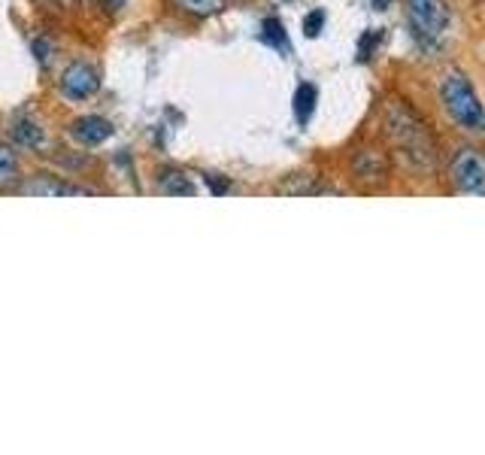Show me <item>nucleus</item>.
<instances>
[{"label":"nucleus","instance_id":"423d86ee","mask_svg":"<svg viewBox=\"0 0 485 455\" xmlns=\"http://www.w3.org/2000/svg\"><path fill=\"white\" fill-rule=\"evenodd\" d=\"M352 173H355V180L361 182H386L389 176V161L382 152L376 149H358L355 156H352Z\"/></svg>","mask_w":485,"mask_h":455},{"label":"nucleus","instance_id":"20e7f679","mask_svg":"<svg viewBox=\"0 0 485 455\" xmlns=\"http://www.w3.org/2000/svg\"><path fill=\"white\" fill-rule=\"evenodd\" d=\"M452 182L464 195H485V156L473 146H464L452 161Z\"/></svg>","mask_w":485,"mask_h":455},{"label":"nucleus","instance_id":"6e6552de","mask_svg":"<svg viewBox=\"0 0 485 455\" xmlns=\"http://www.w3.org/2000/svg\"><path fill=\"white\" fill-rule=\"evenodd\" d=\"M30 195H49V198H76V195H88L86 189L79 185H71V182H61L55 176H37L34 182L28 185Z\"/></svg>","mask_w":485,"mask_h":455},{"label":"nucleus","instance_id":"1a4fd4ad","mask_svg":"<svg viewBox=\"0 0 485 455\" xmlns=\"http://www.w3.org/2000/svg\"><path fill=\"white\" fill-rule=\"evenodd\" d=\"M315 110V86H297L295 91V115H297V122L300 125H306L310 122V115Z\"/></svg>","mask_w":485,"mask_h":455},{"label":"nucleus","instance_id":"f257e3e1","mask_svg":"<svg viewBox=\"0 0 485 455\" xmlns=\"http://www.w3.org/2000/svg\"><path fill=\"white\" fill-rule=\"evenodd\" d=\"M386 131L400 149V156L410 161L413 167L431 171L434 167V140H431V131L419 113L413 110L406 100H391L386 110Z\"/></svg>","mask_w":485,"mask_h":455},{"label":"nucleus","instance_id":"2eb2a0df","mask_svg":"<svg viewBox=\"0 0 485 455\" xmlns=\"http://www.w3.org/2000/svg\"><path fill=\"white\" fill-rule=\"evenodd\" d=\"M15 171H19V164H15V158H13V152H6V149H0V185L4 182H10Z\"/></svg>","mask_w":485,"mask_h":455},{"label":"nucleus","instance_id":"dca6fc26","mask_svg":"<svg viewBox=\"0 0 485 455\" xmlns=\"http://www.w3.org/2000/svg\"><path fill=\"white\" fill-rule=\"evenodd\" d=\"M206 182H210V189L215 191V195H225L228 191V182H219V180H213V176H206Z\"/></svg>","mask_w":485,"mask_h":455},{"label":"nucleus","instance_id":"39448f33","mask_svg":"<svg viewBox=\"0 0 485 455\" xmlns=\"http://www.w3.org/2000/svg\"><path fill=\"white\" fill-rule=\"evenodd\" d=\"M97 88H100L97 71L88 64H82V61H76V64H71L64 73H61V91L73 100H86L95 95Z\"/></svg>","mask_w":485,"mask_h":455},{"label":"nucleus","instance_id":"7ed1b4c3","mask_svg":"<svg viewBox=\"0 0 485 455\" xmlns=\"http://www.w3.org/2000/svg\"><path fill=\"white\" fill-rule=\"evenodd\" d=\"M406 21H410L413 37L425 49H434L449 30L452 13L446 0H406Z\"/></svg>","mask_w":485,"mask_h":455},{"label":"nucleus","instance_id":"ddd939ff","mask_svg":"<svg viewBox=\"0 0 485 455\" xmlns=\"http://www.w3.org/2000/svg\"><path fill=\"white\" fill-rule=\"evenodd\" d=\"M186 13H195V15H215L225 10V0H176Z\"/></svg>","mask_w":485,"mask_h":455},{"label":"nucleus","instance_id":"f8f14e48","mask_svg":"<svg viewBox=\"0 0 485 455\" xmlns=\"http://www.w3.org/2000/svg\"><path fill=\"white\" fill-rule=\"evenodd\" d=\"M158 182H161V189H164L167 195H195V185H191L180 171H164Z\"/></svg>","mask_w":485,"mask_h":455},{"label":"nucleus","instance_id":"a211bd4d","mask_svg":"<svg viewBox=\"0 0 485 455\" xmlns=\"http://www.w3.org/2000/svg\"><path fill=\"white\" fill-rule=\"evenodd\" d=\"M34 49L40 52V55H37V58H40L43 64H46V61H49V46H46L43 40H37V43H34Z\"/></svg>","mask_w":485,"mask_h":455},{"label":"nucleus","instance_id":"9d476101","mask_svg":"<svg viewBox=\"0 0 485 455\" xmlns=\"http://www.w3.org/2000/svg\"><path fill=\"white\" fill-rule=\"evenodd\" d=\"M261 40L271 43L273 49H280V52H288V37H286V28H282L280 19H267L264 25H261Z\"/></svg>","mask_w":485,"mask_h":455},{"label":"nucleus","instance_id":"9b49d317","mask_svg":"<svg viewBox=\"0 0 485 455\" xmlns=\"http://www.w3.org/2000/svg\"><path fill=\"white\" fill-rule=\"evenodd\" d=\"M13 137H15V143H21V146H40L43 143L40 125H37V122H30V119H19V122H15Z\"/></svg>","mask_w":485,"mask_h":455},{"label":"nucleus","instance_id":"4468645a","mask_svg":"<svg viewBox=\"0 0 485 455\" xmlns=\"http://www.w3.org/2000/svg\"><path fill=\"white\" fill-rule=\"evenodd\" d=\"M322 28H325V13H322V10H313V13L304 19V34L313 40V37H319V34H322Z\"/></svg>","mask_w":485,"mask_h":455},{"label":"nucleus","instance_id":"0eeeda50","mask_svg":"<svg viewBox=\"0 0 485 455\" xmlns=\"http://www.w3.org/2000/svg\"><path fill=\"white\" fill-rule=\"evenodd\" d=\"M73 134H76V140H82L88 146H97V143L110 140L113 125L106 119H100V115H82V119L73 122Z\"/></svg>","mask_w":485,"mask_h":455},{"label":"nucleus","instance_id":"f03ea898","mask_svg":"<svg viewBox=\"0 0 485 455\" xmlns=\"http://www.w3.org/2000/svg\"><path fill=\"white\" fill-rule=\"evenodd\" d=\"M440 104L449 119L467 134H485V104L473 91L471 80L458 71H449L440 80Z\"/></svg>","mask_w":485,"mask_h":455},{"label":"nucleus","instance_id":"f3484780","mask_svg":"<svg viewBox=\"0 0 485 455\" xmlns=\"http://www.w3.org/2000/svg\"><path fill=\"white\" fill-rule=\"evenodd\" d=\"M100 4H104V6H106V10H110V13H119L121 6H128V0H100Z\"/></svg>","mask_w":485,"mask_h":455}]
</instances>
